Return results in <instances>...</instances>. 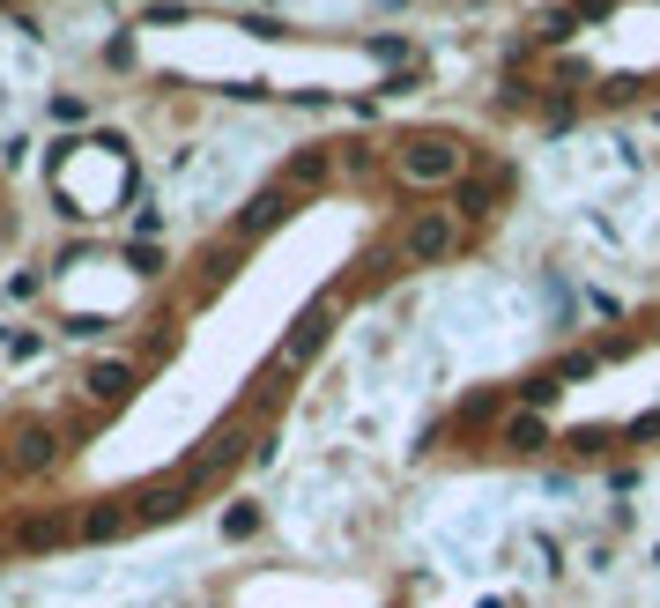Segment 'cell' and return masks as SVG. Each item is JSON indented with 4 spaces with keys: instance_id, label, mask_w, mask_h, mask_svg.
Segmentation results:
<instances>
[{
    "instance_id": "obj_2",
    "label": "cell",
    "mask_w": 660,
    "mask_h": 608,
    "mask_svg": "<svg viewBox=\"0 0 660 608\" xmlns=\"http://www.w3.org/2000/svg\"><path fill=\"white\" fill-rule=\"evenodd\" d=\"M453 252H460V215H453V208H423V215H409V231H401V260L438 268V260H453Z\"/></svg>"
},
{
    "instance_id": "obj_1",
    "label": "cell",
    "mask_w": 660,
    "mask_h": 608,
    "mask_svg": "<svg viewBox=\"0 0 660 608\" xmlns=\"http://www.w3.org/2000/svg\"><path fill=\"white\" fill-rule=\"evenodd\" d=\"M401 178L409 186H460L468 178V149H460L453 134H415V141H401Z\"/></svg>"
},
{
    "instance_id": "obj_10",
    "label": "cell",
    "mask_w": 660,
    "mask_h": 608,
    "mask_svg": "<svg viewBox=\"0 0 660 608\" xmlns=\"http://www.w3.org/2000/svg\"><path fill=\"white\" fill-rule=\"evenodd\" d=\"M497 446H512V452H541V446H549V423H541L535 408H520V415H505Z\"/></svg>"
},
{
    "instance_id": "obj_15",
    "label": "cell",
    "mask_w": 660,
    "mask_h": 608,
    "mask_svg": "<svg viewBox=\"0 0 660 608\" xmlns=\"http://www.w3.org/2000/svg\"><path fill=\"white\" fill-rule=\"evenodd\" d=\"M586 371H594V349H578V357H564V364H557V386H564V379H586Z\"/></svg>"
},
{
    "instance_id": "obj_3",
    "label": "cell",
    "mask_w": 660,
    "mask_h": 608,
    "mask_svg": "<svg viewBox=\"0 0 660 608\" xmlns=\"http://www.w3.org/2000/svg\"><path fill=\"white\" fill-rule=\"evenodd\" d=\"M320 349H327V305H312L304 320L289 326V342L275 349V371H289V364H312Z\"/></svg>"
},
{
    "instance_id": "obj_8",
    "label": "cell",
    "mask_w": 660,
    "mask_h": 608,
    "mask_svg": "<svg viewBox=\"0 0 660 608\" xmlns=\"http://www.w3.org/2000/svg\"><path fill=\"white\" fill-rule=\"evenodd\" d=\"M67 534H75V520H67V512H30V520L15 528V542H23V549H60Z\"/></svg>"
},
{
    "instance_id": "obj_13",
    "label": "cell",
    "mask_w": 660,
    "mask_h": 608,
    "mask_svg": "<svg viewBox=\"0 0 660 608\" xmlns=\"http://www.w3.org/2000/svg\"><path fill=\"white\" fill-rule=\"evenodd\" d=\"M557 394H564V386H557V379H527V386H520V401L535 408V415H541V408H549V401H557Z\"/></svg>"
},
{
    "instance_id": "obj_7",
    "label": "cell",
    "mask_w": 660,
    "mask_h": 608,
    "mask_svg": "<svg viewBox=\"0 0 660 608\" xmlns=\"http://www.w3.org/2000/svg\"><path fill=\"white\" fill-rule=\"evenodd\" d=\"M327 171H334L327 149H297V157L283 163V194H312V186H327Z\"/></svg>"
},
{
    "instance_id": "obj_17",
    "label": "cell",
    "mask_w": 660,
    "mask_h": 608,
    "mask_svg": "<svg viewBox=\"0 0 660 608\" xmlns=\"http://www.w3.org/2000/svg\"><path fill=\"white\" fill-rule=\"evenodd\" d=\"M0 468H8V446H0Z\"/></svg>"
},
{
    "instance_id": "obj_9",
    "label": "cell",
    "mask_w": 660,
    "mask_h": 608,
    "mask_svg": "<svg viewBox=\"0 0 660 608\" xmlns=\"http://www.w3.org/2000/svg\"><path fill=\"white\" fill-rule=\"evenodd\" d=\"M126 528H134V512H126V505H89L83 520H75V534H83V542H120Z\"/></svg>"
},
{
    "instance_id": "obj_14",
    "label": "cell",
    "mask_w": 660,
    "mask_h": 608,
    "mask_svg": "<svg viewBox=\"0 0 660 608\" xmlns=\"http://www.w3.org/2000/svg\"><path fill=\"white\" fill-rule=\"evenodd\" d=\"M252 528H260V512H252V505H231V512H223V534H231V542L252 534Z\"/></svg>"
},
{
    "instance_id": "obj_16",
    "label": "cell",
    "mask_w": 660,
    "mask_h": 608,
    "mask_svg": "<svg viewBox=\"0 0 660 608\" xmlns=\"http://www.w3.org/2000/svg\"><path fill=\"white\" fill-rule=\"evenodd\" d=\"M609 8H617V0H572V15H578V23H594V15H609Z\"/></svg>"
},
{
    "instance_id": "obj_4",
    "label": "cell",
    "mask_w": 660,
    "mask_h": 608,
    "mask_svg": "<svg viewBox=\"0 0 660 608\" xmlns=\"http://www.w3.org/2000/svg\"><path fill=\"white\" fill-rule=\"evenodd\" d=\"M52 460H60V431L52 423H23L8 438V468H52Z\"/></svg>"
},
{
    "instance_id": "obj_6",
    "label": "cell",
    "mask_w": 660,
    "mask_h": 608,
    "mask_svg": "<svg viewBox=\"0 0 660 608\" xmlns=\"http://www.w3.org/2000/svg\"><path fill=\"white\" fill-rule=\"evenodd\" d=\"M283 215H289V194H283V186L252 194V201H246V215H238V238H267V231H275Z\"/></svg>"
},
{
    "instance_id": "obj_12",
    "label": "cell",
    "mask_w": 660,
    "mask_h": 608,
    "mask_svg": "<svg viewBox=\"0 0 660 608\" xmlns=\"http://www.w3.org/2000/svg\"><path fill=\"white\" fill-rule=\"evenodd\" d=\"M238 446H246L238 431H223V438H208V452H201V460H194V483H201V475H215V468H231V460H238Z\"/></svg>"
},
{
    "instance_id": "obj_5",
    "label": "cell",
    "mask_w": 660,
    "mask_h": 608,
    "mask_svg": "<svg viewBox=\"0 0 660 608\" xmlns=\"http://www.w3.org/2000/svg\"><path fill=\"white\" fill-rule=\"evenodd\" d=\"M83 394H89V401H104V408L134 401V364H120V357H112V364H89L83 371Z\"/></svg>"
},
{
    "instance_id": "obj_11",
    "label": "cell",
    "mask_w": 660,
    "mask_h": 608,
    "mask_svg": "<svg viewBox=\"0 0 660 608\" xmlns=\"http://www.w3.org/2000/svg\"><path fill=\"white\" fill-rule=\"evenodd\" d=\"M186 512V483H149L134 497V520H178Z\"/></svg>"
}]
</instances>
